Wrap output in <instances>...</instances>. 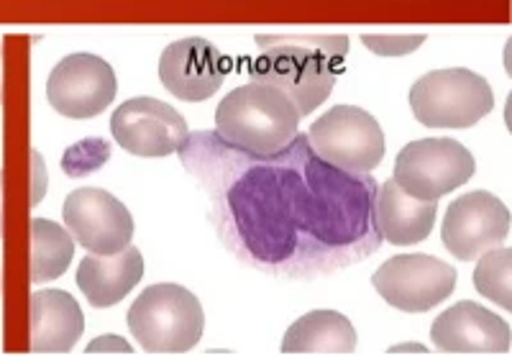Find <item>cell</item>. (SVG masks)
<instances>
[{"instance_id": "28", "label": "cell", "mask_w": 512, "mask_h": 356, "mask_svg": "<svg viewBox=\"0 0 512 356\" xmlns=\"http://www.w3.org/2000/svg\"><path fill=\"white\" fill-rule=\"evenodd\" d=\"M0 103H3V47H0Z\"/></svg>"}, {"instance_id": "12", "label": "cell", "mask_w": 512, "mask_h": 356, "mask_svg": "<svg viewBox=\"0 0 512 356\" xmlns=\"http://www.w3.org/2000/svg\"><path fill=\"white\" fill-rule=\"evenodd\" d=\"M62 216L64 228L88 254H116L134 241V216L100 187H80L67 195Z\"/></svg>"}, {"instance_id": "8", "label": "cell", "mask_w": 512, "mask_h": 356, "mask_svg": "<svg viewBox=\"0 0 512 356\" xmlns=\"http://www.w3.org/2000/svg\"><path fill=\"white\" fill-rule=\"evenodd\" d=\"M379 298L402 313H428L451 298L456 290V269L428 254H400L372 275Z\"/></svg>"}, {"instance_id": "16", "label": "cell", "mask_w": 512, "mask_h": 356, "mask_svg": "<svg viewBox=\"0 0 512 356\" xmlns=\"http://www.w3.org/2000/svg\"><path fill=\"white\" fill-rule=\"evenodd\" d=\"M85 331L77 300L64 290L31 295V354H70Z\"/></svg>"}, {"instance_id": "13", "label": "cell", "mask_w": 512, "mask_h": 356, "mask_svg": "<svg viewBox=\"0 0 512 356\" xmlns=\"http://www.w3.org/2000/svg\"><path fill=\"white\" fill-rule=\"evenodd\" d=\"M226 75V57L200 36L172 41L159 57V82L167 93L187 103L213 98L226 82Z\"/></svg>"}, {"instance_id": "22", "label": "cell", "mask_w": 512, "mask_h": 356, "mask_svg": "<svg viewBox=\"0 0 512 356\" xmlns=\"http://www.w3.org/2000/svg\"><path fill=\"white\" fill-rule=\"evenodd\" d=\"M113 146L108 144L100 136L93 139H82L77 144H72L62 157V172L72 180H80V177H88L93 172L103 170V164L111 159Z\"/></svg>"}, {"instance_id": "3", "label": "cell", "mask_w": 512, "mask_h": 356, "mask_svg": "<svg viewBox=\"0 0 512 356\" xmlns=\"http://www.w3.org/2000/svg\"><path fill=\"white\" fill-rule=\"evenodd\" d=\"M126 321L146 354H187L203 339L205 313L187 287L159 282L134 300Z\"/></svg>"}, {"instance_id": "27", "label": "cell", "mask_w": 512, "mask_h": 356, "mask_svg": "<svg viewBox=\"0 0 512 356\" xmlns=\"http://www.w3.org/2000/svg\"><path fill=\"white\" fill-rule=\"evenodd\" d=\"M0 236H3V170H0Z\"/></svg>"}, {"instance_id": "24", "label": "cell", "mask_w": 512, "mask_h": 356, "mask_svg": "<svg viewBox=\"0 0 512 356\" xmlns=\"http://www.w3.org/2000/svg\"><path fill=\"white\" fill-rule=\"evenodd\" d=\"M47 164L39 152H31V205H39L47 193Z\"/></svg>"}, {"instance_id": "5", "label": "cell", "mask_w": 512, "mask_h": 356, "mask_svg": "<svg viewBox=\"0 0 512 356\" xmlns=\"http://www.w3.org/2000/svg\"><path fill=\"white\" fill-rule=\"evenodd\" d=\"M308 141L323 162L369 175L382 164L387 144L377 118L359 106H336L310 126Z\"/></svg>"}, {"instance_id": "2", "label": "cell", "mask_w": 512, "mask_h": 356, "mask_svg": "<svg viewBox=\"0 0 512 356\" xmlns=\"http://www.w3.org/2000/svg\"><path fill=\"white\" fill-rule=\"evenodd\" d=\"M300 134V113L282 90L246 82L216 108V136L246 154H274Z\"/></svg>"}, {"instance_id": "7", "label": "cell", "mask_w": 512, "mask_h": 356, "mask_svg": "<svg viewBox=\"0 0 512 356\" xmlns=\"http://www.w3.org/2000/svg\"><path fill=\"white\" fill-rule=\"evenodd\" d=\"M338 67L320 52L303 47H269L251 62V77L274 85L295 103L300 118L318 111L333 93Z\"/></svg>"}, {"instance_id": "15", "label": "cell", "mask_w": 512, "mask_h": 356, "mask_svg": "<svg viewBox=\"0 0 512 356\" xmlns=\"http://www.w3.org/2000/svg\"><path fill=\"white\" fill-rule=\"evenodd\" d=\"M436 200H418L395 180L382 182L374 198V228L384 241L395 246H413L431 236L436 226Z\"/></svg>"}, {"instance_id": "14", "label": "cell", "mask_w": 512, "mask_h": 356, "mask_svg": "<svg viewBox=\"0 0 512 356\" xmlns=\"http://www.w3.org/2000/svg\"><path fill=\"white\" fill-rule=\"evenodd\" d=\"M431 339L443 354H507L512 346L510 323L474 300H461L433 321Z\"/></svg>"}, {"instance_id": "20", "label": "cell", "mask_w": 512, "mask_h": 356, "mask_svg": "<svg viewBox=\"0 0 512 356\" xmlns=\"http://www.w3.org/2000/svg\"><path fill=\"white\" fill-rule=\"evenodd\" d=\"M474 287L482 298L512 310V249L500 244L484 251L474 269Z\"/></svg>"}, {"instance_id": "11", "label": "cell", "mask_w": 512, "mask_h": 356, "mask_svg": "<svg viewBox=\"0 0 512 356\" xmlns=\"http://www.w3.org/2000/svg\"><path fill=\"white\" fill-rule=\"evenodd\" d=\"M510 208L487 190H474L448 205L441 239L456 259L474 262L484 251L505 244L510 236Z\"/></svg>"}, {"instance_id": "19", "label": "cell", "mask_w": 512, "mask_h": 356, "mask_svg": "<svg viewBox=\"0 0 512 356\" xmlns=\"http://www.w3.org/2000/svg\"><path fill=\"white\" fill-rule=\"evenodd\" d=\"M75 257V239L70 231L47 218H31V267L34 285L59 280Z\"/></svg>"}, {"instance_id": "21", "label": "cell", "mask_w": 512, "mask_h": 356, "mask_svg": "<svg viewBox=\"0 0 512 356\" xmlns=\"http://www.w3.org/2000/svg\"><path fill=\"white\" fill-rule=\"evenodd\" d=\"M254 41L259 49L282 47V44L313 49L331 59L338 70L344 67V59L349 54V36L346 34H256Z\"/></svg>"}, {"instance_id": "18", "label": "cell", "mask_w": 512, "mask_h": 356, "mask_svg": "<svg viewBox=\"0 0 512 356\" xmlns=\"http://www.w3.org/2000/svg\"><path fill=\"white\" fill-rule=\"evenodd\" d=\"M356 351V331L338 310H310L287 328L282 354H331L344 356Z\"/></svg>"}, {"instance_id": "23", "label": "cell", "mask_w": 512, "mask_h": 356, "mask_svg": "<svg viewBox=\"0 0 512 356\" xmlns=\"http://www.w3.org/2000/svg\"><path fill=\"white\" fill-rule=\"evenodd\" d=\"M425 34H364L361 41L379 57H408L425 44Z\"/></svg>"}, {"instance_id": "10", "label": "cell", "mask_w": 512, "mask_h": 356, "mask_svg": "<svg viewBox=\"0 0 512 356\" xmlns=\"http://www.w3.org/2000/svg\"><path fill=\"white\" fill-rule=\"evenodd\" d=\"M113 139L134 157L159 159L180 152L190 129L180 111L157 98H131L111 118Z\"/></svg>"}, {"instance_id": "6", "label": "cell", "mask_w": 512, "mask_h": 356, "mask_svg": "<svg viewBox=\"0 0 512 356\" xmlns=\"http://www.w3.org/2000/svg\"><path fill=\"white\" fill-rule=\"evenodd\" d=\"M477 162L454 139L410 141L395 159L392 180L418 200H438L472 180Z\"/></svg>"}, {"instance_id": "25", "label": "cell", "mask_w": 512, "mask_h": 356, "mask_svg": "<svg viewBox=\"0 0 512 356\" xmlns=\"http://www.w3.org/2000/svg\"><path fill=\"white\" fill-rule=\"evenodd\" d=\"M85 354H134V349L121 336H100V339L90 341Z\"/></svg>"}, {"instance_id": "1", "label": "cell", "mask_w": 512, "mask_h": 356, "mask_svg": "<svg viewBox=\"0 0 512 356\" xmlns=\"http://www.w3.org/2000/svg\"><path fill=\"white\" fill-rule=\"evenodd\" d=\"M182 164L213 195L221 226L256 262L320 264L331 251L377 249V182L323 162L308 134L274 154H246L216 134L187 136Z\"/></svg>"}, {"instance_id": "4", "label": "cell", "mask_w": 512, "mask_h": 356, "mask_svg": "<svg viewBox=\"0 0 512 356\" xmlns=\"http://www.w3.org/2000/svg\"><path fill=\"white\" fill-rule=\"evenodd\" d=\"M410 108L428 129H472L495 108V93L482 75L464 67L433 70L410 88Z\"/></svg>"}, {"instance_id": "26", "label": "cell", "mask_w": 512, "mask_h": 356, "mask_svg": "<svg viewBox=\"0 0 512 356\" xmlns=\"http://www.w3.org/2000/svg\"><path fill=\"white\" fill-rule=\"evenodd\" d=\"M387 354H428V349L423 344H397Z\"/></svg>"}, {"instance_id": "29", "label": "cell", "mask_w": 512, "mask_h": 356, "mask_svg": "<svg viewBox=\"0 0 512 356\" xmlns=\"http://www.w3.org/2000/svg\"><path fill=\"white\" fill-rule=\"evenodd\" d=\"M0 287H3V275H0Z\"/></svg>"}, {"instance_id": "9", "label": "cell", "mask_w": 512, "mask_h": 356, "mask_svg": "<svg viewBox=\"0 0 512 356\" xmlns=\"http://www.w3.org/2000/svg\"><path fill=\"white\" fill-rule=\"evenodd\" d=\"M118 95V77L98 54L77 52L64 57L47 82L49 106L64 118H95L108 111Z\"/></svg>"}, {"instance_id": "17", "label": "cell", "mask_w": 512, "mask_h": 356, "mask_svg": "<svg viewBox=\"0 0 512 356\" xmlns=\"http://www.w3.org/2000/svg\"><path fill=\"white\" fill-rule=\"evenodd\" d=\"M144 277V257L128 244L116 254H88L77 267V287L93 308L121 303Z\"/></svg>"}]
</instances>
